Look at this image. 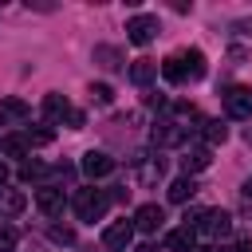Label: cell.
<instances>
[{
    "mask_svg": "<svg viewBox=\"0 0 252 252\" xmlns=\"http://www.w3.org/2000/svg\"><path fill=\"white\" fill-rule=\"evenodd\" d=\"M106 205H110V197H106L102 189H79V193H75V213H79V220H98V217L106 213Z\"/></svg>",
    "mask_w": 252,
    "mask_h": 252,
    "instance_id": "cell-1",
    "label": "cell"
},
{
    "mask_svg": "<svg viewBox=\"0 0 252 252\" xmlns=\"http://www.w3.org/2000/svg\"><path fill=\"white\" fill-rule=\"evenodd\" d=\"M213 236V240H220V236H228L232 232V217L224 213V209H205L201 213V220H197V236Z\"/></svg>",
    "mask_w": 252,
    "mask_h": 252,
    "instance_id": "cell-2",
    "label": "cell"
},
{
    "mask_svg": "<svg viewBox=\"0 0 252 252\" xmlns=\"http://www.w3.org/2000/svg\"><path fill=\"white\" fill-rule=\"evenodd\" d=\"M134 252H158V248H154V244H142V248H134Z\"/></svg>",
    "mask_w": 252,
    "mask_h": 252,
    "instance_id": "cell-28",
    "label": "cell"
},
{
    "mask_svg": "<svg viewBox=\"0 0 252 252\" xmlns=\"http://www.w3.org/2000/svg\"><path fill=\"white\" fill-rule=\"evenodd\" d=\"M224 138H228V126H224L220 118H213V122H205V142H209V146H220Z\"/></svg>",
    "mask_w": 252,
    "mask_h": 252,
    "instance_id": "cell-17",
    "label": "cell"
},
{
    "mask_svg": "<svg viewBox=\"0 0 252 252\" xmlns=\"http://www.w3.org/2000/svg\"><path fill=\"white\" fill-rule=\"evenodd\" d=\"M35 205H39V213H47V217H59V213H63V189H55V185H43V189H35Z\"/></svg>",
    "mask_w": 252,
    "mask_h": 252,
    "instance_id": "cell-9",
    "label": "cell"
},
{
    "mask_svg": "<svg viewBox=\"0 0 252 252\" xmlns=\"http://www.w3.org/2000/svg\"><path fill=\"white\" fill-rule=\"evenodd\" d=\"M0 150H4L8 158H24V154H28L32 146H28V138H24V134H8V138L0 142Z\"/></svg>",
    "mask_w": 252,
    "mask_h": 252,
    "instance_id": "cell-16",
    "label": "cell"
},
{
    "mask_svg": "<svg viewBox=\"0 0 252 252\" xmlns=\"http://www.w3.org/2000/svg\"><path fill=\"white\" fill-rule=\"evenodd\" d=\"M4 181H8V165L0 161V185H4Z\"/></svg>",
    "mask_w": 252,
    "mask_h": 252,
    "instance_id": "cell-26",
    "label": "cell"
},
{
    "mask_svg": "<svg viewBox=\"0 0 252 252\" xmlns=\"http://www.w3.org/2000/svg\"><path fill=\"white\" fill-rule=\"evenodd\" d=\"M16 244H20V232L12 224H0V252H12Z\"/></svg>",
    "mask_w": 252,
    "mask_h": 252,
    "instance_id": "cell-22",
    "label": "cell"
},
{
    "mask_svg": "<svg viewBox=\"0 0 252 252\" xmlns=\"http://www.w3.org/2000/svg\"><path fill=\"white\" fill-rule=\"evenodd\" d=\"M43 173H47L43 161H24V165H20V181H35V177H43Z\"/></svg>",
    "mask_w": 252,
    "mask_h": 252,
    "instance_id": "cell-21",
    "label": "cell"
},
{
    "mask_svg": "<svg viewBox=\"0 0 252 252\" xmlns=\"http://www.w3.org/2000/svg\"><path fill=\"white\" fill-rule=\"evenodd\" d=\"M165 244H169V252H197V228H173L169 236H165Z\"/></svg>",
    "mask_w": 252,
    "mask_h": 252,
    "instance_id": "cell-10",
    "label": "cell"
},
{
    "mask_svg": "<svg viewBox=\"0 0 252 252\" xmlns=\"http://www.w3.org/2000/svg\"><path fill=\"white\" fill-rule=\"evenodd\" d=\"M193 193H197V181H193L189 173H185V177H177V181H169V201H173V205H185Z\"/></svg>",
    "mask_w": 252,
    "mask_h": 252,
    "instance_id": "cell-13",
    "label": "cell"
},
{
    "mask_svg": "<svg viewBox=\"0 0 252 252\" xmlns=\"http://www.w3.org/2000/svg\"><path fill=\"white\" fill-rule=\"evenodd\" d=\"M244 197H248V201H252V177H248V181H244Z\"/></svg>",
    "mask_w": 252,
    "mask_h": 252,
    "instance_id": "cell-27",
    "label": "cell"
},
{
    "mask_svg": "<svg viewBox=\"0 0 252 252\" xmlns=\"http://www.w3.org/2000/svg\"><path fill=\"white\" fill-rule=\"evenodd\" d=\"M43 114H47V118H55V122H63V118H67L75 130L83 126V114H79V110H75L63 94H47V98H43Z\"/></svg>",
    "mask_w": 252,
    "mask_h": 252,
    "instance_id": "cell-5",
    "label": "cell"
},
{
    "mask_svg": "<svg viewBox=\"0 0 252 252\" xmlns=\"http://www.w3.org/2000/svg\"><path fill=\"white\" fill-rule=\"evenodd\" d=\"M213 158H209V146H197V150H189L185 158H181V165H185V173H201L205 165H209Z\"/></svg>",
    "mask_w": 252,
    "mask_h": 252,
    "instance_id": "cell-15",
    "label": "cell"
},
{
    "mask_svg": "<svg viewBox=\"0 0 252 252\" xmlns=\"http://www.w3.org/2000/svg\"><path fill=\"white\" fill-rule=\"evenodd\" d=\"M24 205H28V197H24L20 189H0V213H4V217L24 213Z\"/></svg>",
    "mask_w": 252,
    "mask_h": 252,
    "instance_id": "cell-14",
    "label": "cell"
},
{
    "mask_svg": "<svg viewBox=\"0 0 252 252\" xmlns=\"http://www.w3.org/2000/svg\"><path fill=\"white\" fill-rule=\"evenodd\" d=\"M154 35H158V16H130L126 20V39L134 47H146Z\"/></svg>",
    "mask_w": 252,
    "mask_h": 252,
    "instance_id": "cell-4",
    "label": "cell"
},
{
    "mask_svg": "<svg viewBox=\"0 0 252 252\" xmlns=\"http://www.w3.org/2000/svg\"><path fill=\"white\" fill-rule=\"evenodd\" d=\"M161 75H165L169 83H185V67H181V59H177V55H169V59L161 63Z\"/></svg>",
    "mask_w": 252,
    "mask_h": 252,
    "instance_id": "cell-18",
    "label": "cell"
},
{
    "mask_svg": "<svg viewBox=\"0 0 252 252\" xmlns=\"http://www.w3.org/2000/svg\"><path fill=\"white\" fill-rule=\"evenodd\" d=\"M161 224H165L161 205H142V209L134 213V228H138V232H158Z\"/></svg>",
    "mask_w": 252,
    "mask_h": 252,
    "instance_id": "cell-8",
    "label": "cell"
},
{
    "mask_svg": "<svg viewBox=\"0 0 252 252\" xmlns=\"http://www.w3.org/2000/svg\"><path fill=\"white\" fill-rule=\"evenodd\" d=\"M0 114H8V118H24V114H28V102L8 94V98H0Z\"/></svg>",
    "mask_w": 252,
    "mask_h": 252,
    "instance_id": "cell-19",
    "label": "cell"
},
{
    "mask_svg": "<svg viewBox=\"0 0 252 252\" xmlns=\"http://www.w3.org/2000/svg\"><path fill=\"white\" fill-rule=\"evenodd\" d=\"M177 59H181V67H185V79H205V55H201L197 47L181 51Z\"/></svg>",
    "mask_w": 252,
    "mask_h": 252,
    "instance_id": "cell-11",
    "label": "cell"
},
{
    "mask_svg": "<svg viewBox=\"0 0 252 252\" xmlns=\"http://www.w3.org/2000/svg\"><path fill=\"white\" fill-rule=\"evenodd\" d=\"M134 220H114V224H106L102 228V248L106 252H126L130 248V240H134Z\"/></svg>",
    "mask_w": 252,
    "mask_h": 252,
    "instance_id": "cell-3",
    "label": "cell"
},
{
    "mask_svg": "<svg viewBox=\"0 0 252 252\" xmlns=\"http://www.w3.org/2000/svg\"><path fill=\"white\" fill-rule=\"evenodd\" d=\"M91 181H98V177H106V173H114V158L110 154H102V150H91V154H83V165H79Z\"/></svg>",
    "mask_w": 252,
    "mask_h": 252,
    "instance_id": "cell-7",
    "label": "cell"
},
{
    "mask_svg": "<svg viewBox=\"0 0 252 252\" xmlns=\"http://www.w3.org/2000/svg\"><path fill=\"white\" fill-rule=\"evenodd\" d=\"M94 59H102V67H110V71H118V67H122L118 47H94Z\"/></svg>",
    "mask_w": 252,
    "mask_h": 252,
    "instance_id": "cell-20",
    "label": "cell"
},
{
    "mask_svg": "<svg viewBox=\"0 0 252 252\" xmlns=\"http://www.w3.org/2000/svg\"><path fill=\"white\" fill-rule=\"evenodd\" d=\"M24 138H28V146H47V142H51L55 134H51V130H28Z\"/></svg>",
    "mask_w": 252,
    "mask_h": 252,
    "instance_id": "cell-23",
    "label": "cell"
},
{
    "mask_svg": "<svg viewBox=\"0 0 252 252\" xmlns=\"http://www.w3.org/2000/svg\"><path fill=\"white\" fill-rule=\"evenodd\" d=\"M51 240H55V244H71L75 236H71V228H51Z\"/></svg>",
    "mask_w": 252,
    "mask_h": 252,
    "instance_id": "cell-25",
    "label": "cell"
},
{
    "mask_svg": "<svg viewBox=\"0 0 252 252\" xmlns=\"http://www.w3.org/2000/svg\"><path fill=\"white\" fill-rule=\"evenodd\" d=\"M91 94H94L98 102H110V98H114V91H110L106 83H94V87H91Z\"/></svg>",
    "mask_w": 252,
    "mask_h": 252,
    "instance_id": "cell-24",
    "label": "cell"
},
{
    "mask_svg": "<svg viewBox=\"0 0 252 252\" xmlns=\"http://www.w3.org/2000/svg\"><path fill=\"white\" fill-rule=\"evenodd\" d=\"M130 79H134L138 87H150V83L158 79V63H154V59H134V63H130Z\"/></svg>",
    "mask_w": 252,
    "mask_h": 252,
    "instance_id": "cell-12",
    "label": "cell"
},
{
    "mask_svg": "<svg viewBox=\"0 0 252 252\" xmlns=\"http://www.w3.org/2000/svg\"><path fill=\"white\" fill-rule=\"evenodd\" d=\"M224 110L232 118H252V91L248 87H228L224 91Z\"/></svg>",
    "mask_w": 252,
    "mask_h": 252,
    "instance_id": "cell-6",
    "label": "cell"
}]
</instances>
